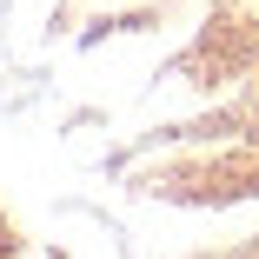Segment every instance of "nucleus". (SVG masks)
Here are the masks:
<instances>
[]
</instances>
